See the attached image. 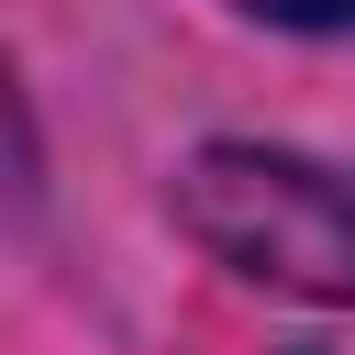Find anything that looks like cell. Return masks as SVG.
Instances as JSON below:
<instances>
[{
	"label": "cell",
	"instance_id": "obj_2",
	"mask_svg": "<svg viewBox=\"0 0 355 355\" xmlns=\"http://www.w3.org/2000/svg\"><path fill=\"white\" fill-rule=\"evenodd\" d=\"M255 22H288V33H333V22H355V0H244Z\"/></svg>",
	"mask_w": 355,
	"mask_h": 355
},
{
	"label": "cell",
	"instance_id": "obj_1",
	"mask_svg": "<svg viewBox=\"0 0 355 355\" xmlns=\"http://www.w3.org/2000/svg\"><path fill=\"white\" fill-rule=\"evenodd\" d=\"M178 222L233 277L355 311V178L277 144H200L178 166Z\"/></svg>",
	"mask_w": 355,
	"mask_h": 355
}]
</instances>
